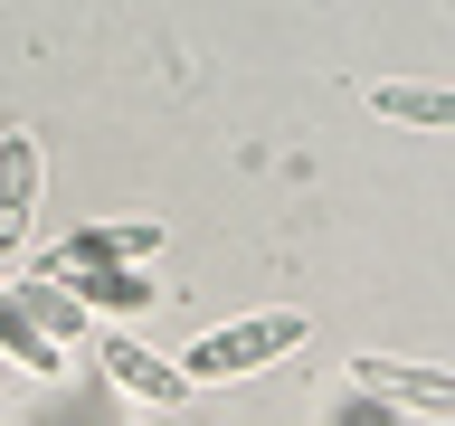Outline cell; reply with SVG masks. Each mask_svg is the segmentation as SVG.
I'll use <instances>...</instances> for the list:
<instances>
[{"label":"cell","instance_id":"obj_1","mask_svg":"<svg viewBox=\"0 0 455 426\" xmlns=\"http://www.w3.org/2000/svg\"><path fill=\"white\" fill-rule=\"evenodd\" d=\"M304 312L294 304H266V312H247V322H228V332H199V351H190V379H247V369H266V360H284V351H304Z\"/></svg>","mask_w":455,"mask_h":426},{"label":"cell","instance_id":"obj_2","mask_svg":"<svg viewBox=\"0 0 455 426\" xmlns=\"http://www.w3.org/2000/svg\"><path fill=\"white\" fill-rule=\"evenodd\" d=\"M370 398H398V407H418V417H455V369H418V360H389V351H361L351 360Z\"/></svg>","mask_w":455,"mask_h":426},{"label":"cell","instance_id":"obj_3","mask_svg":"<svg viewBox=\"0 0 455 426\" xmlns=\"http://www.w3.org/2000/svg\"><path fill=\"white\" fill-rule=\"evenodd\" d=\"M105 379L124 398H142V407H190V369H171L162 351H142V341H124V332L105 341Z\"/></svg>","mask_w":455,"mask_h":426},{"label":"cell","instance_id":"obj_4","mask_svg":"<svg viewBox=\"0 0 455 426\" xmlns=\"http://www.w3.org/2000/svg\"><path fill=\"white\" fill-rule=\"evenodd\" d=\"M38 180H48V170H38V133H20V123H10V133H0V256L28 237Z\"/></svg>","mask_w":455,"mask_h":426},{"label":"cell","instance_id":"obj_5","mask_svg":"<svg viewBox=\"0 0 455 426\" xmlns=\"http://www.w3.org/2000/svg\"><path fill=\"white\" fill-rule=\"evenodd\" d=\"M370 114H379V123H427V133H455V85H408V76H389V85H370Z\"/></svg>","mask_w":455,"mask_h":426},{"label":"cell","instance_id":"obj_6","mask_svg":"<svg viewBox=\"0 0 455 426\" xmlns=\"http://www.w3.org/2000/svg\"><path fill=\"white\" fill-rule=\"evenodd\" d=\"M152 247H162V227H152V218H133V227H76L57 265H114V256H152Z\"/></svg>","mask_w":455,"mask_h":426},{"label":"cell","instance_id":"obj_7","mask_svg":"<svg viewBox=\"0 0 455 426\" xmlns=\"http://www.w3.org/2000/svg\"><path fill=\"white\" fill-rule=\"evenodd\" d=\"M0 351H10L20 369H38V379L57 369V341L38 332V322H28V304H20V294H0Z\"/></svg>","mask_w":455,"mask_h":426},{"label":"cell","instance_id":"obj_8","mask_svg":"<svg viewBox=\"0 0 455 426\" xmlns=\"http://www.w3.org/2000/svg\"><path fill=\"white\" fill-rule=\"evenodd\" d=\"M57 275L76 284V304H85V294L114 304V312H142V304H152V284H142V275H95V265H57Z\"/></svg>","mask_w":455,"mask_h":426},{"label":"cell","instance_id":"obj_9","mask_svg":"<svg viewBox=\"0 0 455 426\" xmlns=\"http://www.w3.org/2000/svg\"><path fill=\"white\" fill-rule=\"evenodd\" d=\"M20 304H28V322H48V341H76L85 332V304H67L57 284H20Z\"/></svg>","mask_w":455,"mask_h":426}]
</instances>
